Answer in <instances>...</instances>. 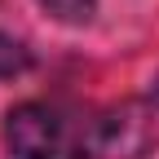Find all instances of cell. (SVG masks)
<instances>
[{
	"mask_svg": "<svg viewBox=\"0 0 159 159\" xmlns=\"http://www.w3.org/2000/svg\"><path fill=\"white\" fill-rule=\"evenodd\" d=\"M22 71H31V49L13 35H0V80H13Z\"/></svg>",
	"mask_w": 159,
	"mask_h": 159,
	"instance_id": "3",
	"label": "cell"
},
{
	"mask_svg": "<svg viewBox=\"0 0 159 159\" xmlns=\"http://www.w3.org/2000/svg\"><path fill=\"white\" fill-rule=\"evenodd\" d=\"M150 102H155V111H159V80H155V89H150Z\"/></svg>",
	"mask_w": 159,
	"mask_h": 159,
	"instance_id": "5",
	"label": "cell"
},
{
	"mask_svg": "<svg viewBox=\"0 0 159 159\" xmlns=\"http://www.w3.org/2000/svg\"><path fill=\"white\" fill-rule=\"evenodd\" d=\"M9 159H93V124H80L53 102H22L5 115Z\"/></svg>",
	"mask_w": 159,
	"mask_h": 159,
	"instance_id": "1",
	"label": "cell"
},
{
	"mask_svg": "<svg viewBox=\"0 0 159 159\" xmlns=\"http://www.w3.org/2000/svg\"><path fill=\"white\" fill-rule=\"evenodd\" d=\"M53 18H62V22H89L97 13V0H40Z\"/></svg>",
	"mask_w": 159,
	"mask_h": 159,
	"instance_id": "4",
	"label": "cell"
},
{
	"mask_svg": "<svg viewBox=\"0 0 159 159\" xmlns=\"http://www.w3.org/2000/svg\"><path fill=\"white\" fill-rule=\"evenodd\" d=\"M155 142H159L155 119L142 102H124L93 124V146L106 159H146L155 150Z\"/></svg>",
	"mask_w": 159,
	"mask_h": 159,
	"instance_id": "2",
	"label": "cell"
}]
</instances>
